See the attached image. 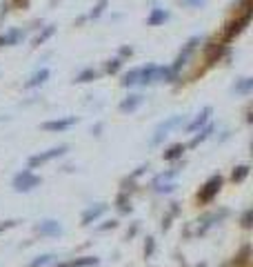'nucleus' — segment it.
<instances>
[{"label": "nucleus", "instance_id": "nucleus-26", "mask_svg": "<svg viewBox=\"0 0 253 267\" xmlns=\"http://www.w3.org/2000/svg\"><path fill=\"white\" fill-rule=\"evenodd\" d=\"M147 240H149V243L144 245V254L151 256V252H153V238H147Z\"/></svg>", "mask_w": 253, "mask_h": 267}, {"label": "nucleus", "instance_id": "nucleus-29", "mask_svg": "<svg viewBox=\"0 0 253 267\" xmlns=\"http://www.w3.org/2000/svg\"><path fill=\"white\" fill-rule=\"evenodd\" d=\"M185 3H196V5H200L202 0H185Z\"/></svg>", "mask_w": 253, "mask_h": 267}, {"label": "nucleus", "instance_id": "nucleus-17", "mask_svg": "<svg viewBox=\"0 0 253 267\" xmlns=\"http://www.w3.org/2000/svg\"><path fill=\"white\" fill-rule=\"evenodd\" d=\"M182 152H185V145H174V147H169L164 152V158L166 160H174V158H178V156H182Z\"/></svg>", "mask_w": 253, "mask_h": 267}, {"label": "nucleus", "instance_id": "nucleus-10", "mask_svg": "<svg viewBox=\"0 0 253 267\" xmlns=\"http://www.w3.org/2000/svg\"><path fill=\"white\" fill-rule=\"evenodd\" d=\"M209 116H211V107H204V109L200 111V114H198V118H196V120H193V122H191V125H189V127H187V129H189V131H193V129H198V127H200V125H204V122H207V120H209Z\"/></svg>", "mask_w": 253, "mask_h": 267}, {"label": "nucleus", "instance_id": "nucleus-12", "mask_svg": "<svg viewBox=\"0 0 253 267\" xmlns=\"http://www.w3.org/2000/svg\"><path fill=\"white\" fill-rule=\"evenodd\" d=\"M140 103H142V96H129L127 100H122V103H120V109L122 111H133Z\"/></svg>", "mask_w": 253, "mask_h": 267}, {"label": "nucleus", "instance_id": "nucleus-15", "mask_svg": "<svg viewBox=\"0 0 253 267\" xmlns=\"http://www.w3.org/2000/svg\"><path fill=\"white\" fill-rule=\"evenodd\" d=\"M166 16H169V14H166L164 9H155V12L149 16L147 23H149V25H160V23H164V20H166Z\"/></svg>", "mask_w": 253, "mask_h": 267}, {"label": "nucleus", "instance_id": "nucleus-20", "mask_svg": "<svg viewBox=\"0 0 253 267\" xmlns=\"http://www.w3.org/2000/svg\"><path fill=\"white\" fill-rule=\"evenodd\" d=\"M94 78H96L94 69H85L82 74H78V76H76V83H89V80H94Z\"/></svg>", "mask_w": 253, "mask_h": 267}, {"label": "nucleus", "instance_id": "nucleus-24", "mask_svg": "<svg viewBox=\"0 0 253 267\" xmlns=\"http://www.w3.org/2000/svg\"><path fill=\"white\" fill-rule=\"evenodd\" d=\"M105 5H107V0H100V3L94 7V12H91V18H98V16L102 14V9H105Z\"/></svg>", "mask_w": 253, "mask_h": 267}, {"label": "nucleus", "instance_id": "nucleus-23", "mask_svg": "<svg viewBox=\"0 0 253 267\" xmlns=\"http://www.w3.org/2000/svg\"><path fill=\"white\" fill-rule=\"evenodd\" d=\"M251 89V78H242V83L235 87V92H249Z\"/></svg>", "mask_w": 253, "mask_h": 267}, {"label": "nucleus", "instance_id": "nucleus-25", "mask_svg": "<svg viewBox=\"0 0 253 267\" xmlns=\"http://www.w3.org/2000/svg\"><path fill=\"white\" fill-rule=\"evenodd\" d=\"M118 69H120V60H109V62H107V72H109V74L118 72Z\"/></svg>", "mask_w": 253, "mask_h": 267}, {"label": "nucleus", "instance_id": "nucleus-21", "mask_svg": "<svg viewBox=\"0 0 253 267\" xmlns=\"http://www.w3.org/2000/svg\"><path fill=\"white\" fill-rule=\"evenodd\" d=\"M51 260H53V254H42L31 263V267H45L47 263H51Z\"/></svg>", "mask_w": 253, "mask_h": 267}, {"label": "nucleus", "instance_id": "nucleus-13", "mask_svg": "<svg viewBox=\"0 0 253 267\" xmlns=\"http://www.w3.org/2000/svg\"><path fill=\"white\" fill-rule=\"evenodd\" d=\"M246 176H249V165H240V167L233 169V174H231V180H233V183H242Z\"/></svg>", "mask_w": 253, "mask_h": 267}, {"label": "nucleus", "instance_id": "nucleus-1", "mask_svg": "<svg viewBox=\"0 0 253 267\" xmlns=\"http://www.w3.org/2000/svg\"><path fill=\"white\" fill-rule=\"evenodd\" d=\"M220 187H222V176H211V178L204 183V187L200 191H198V201L200 203H209V201H213V196L220 191Z\"/></svg>", "mask_w": 253, "mask_h": 267}, {"label": "nucleus", "instance_id": "nucleus-28", "mask_svg": "<svg viewBox=\"0 0 253 267\" xmlns=\"http://www.w3.org/2000/svg\"><path fill=\"white\" fill-rule=\"evenodd\" d=\"M16 225V221H9V223H5V225H0V232H3V229H7V227H14Z\"/></svg>", "mask_w": 253, "mask_h": 267}, {"label": "nucleus", "instance_id": "nucleus-18", "mask_svg": "<svg viewBox=\"0 0 253 267\" xmlns=\"http://www.w3.org/2000/svg\"><path fill=\"white\" fill-rule=\"evenodd\" d=\"M138 78H140V69H131L129 74H125V78H122V85H125V87H129V85L138 83Z\"/></svg>", "mask_w": 253, "mask_h": 267}, {"label": "nucleus", "instance_id": "nucleus-22", "mask_svg": "<svg viewBox=\"0 0 253 267\" xmlns=\"http://www.w3.org/2000/svg\"><path fill=\"white\" fill-rule=\"evenodd\" d=\"M211 131H213V127H211V125H209L207 129H202V131H200V136H196V138H193V141H191V147H198V145H200V143H202L204 138H207Z\"/></svg>", "mask_w": 253, "mask_h": 267}, {"label": "nucleus", "instance_id": "nucleus-6", "mask_svg": "<svg viewBox=\"0 0 253 267\" xmlns=\"http://www.w3.org/2000/svg\"><path fill=\"white\" fill-rule=\"evenodd\" d=\"M36 232H38L40 236H58V234L62 232V227H60L58 221H45V223H40V225L36 227Z\"/></svg>", "mask_w": 253, "mask_h": 267}, {"label": "nucleus", "instance_id": "nucleus-2", "mask_svg": "<svg viewBox=\"0 0 253 267\" xmlns=\"http://www.w3.org/2000/svg\"><path fill=\"white\" fill-rule=\"evenodd\" d=\"M40 185V178L38 176H34L31 172H20L18 176L14 178V189L16 191H29V189H34V187H38Z\"/></svg>", "mask_w": 253, "mask_h": 267}, {"label": "nucleus", "instance_id": "nucleus-7", "mask_svg": "<svg viewBox=\"0 0 253 267\" xmlns=\"http://www.w3.org/2000/svg\"><path fill=\"white\" fill-rule=\"evenodd\" d=\"M96 265H98V258H96V256H82V258L67 260V263H60L56 267H96Z\"/></svg>", "mask_w": 253, "mask_h": 267}, {"label": "nucleus", "instance_id": "nucleus-27", "mask_svg": "<svg viewBox=\"0 0 253 267\" xmlns=\"http://www.w3.org/2000/svg\"><path fill=\"white\" fill-rule=\"evenodd\" d=\"M242 225H244V227H251V212L244 214V218H242Z\"/></svg>", "mask_w": 253, "mask_h": 267}, {"label": "nucleus", "instance_id": "nucleus-9", "mask_svg": "<svg viewBox=\"0 0 253 267\" xmlns=\"http://www.w3.org/2000/svg\"><path fill=\"white\" fill-rule=\"evenodd\" d=\"M102 212H105V205H96V207H91V210H87L82 214V225H89V223L96 221Z\"/></svg>", "mask_w": 253, "mask_h": 267}, {"label": "nucleus", "instance_id": "nucleus-14", "mask_svg": "<svg viewBox=\"0 0 253 267\" xmlns=\"http://www.w3.org/2000/svg\"><path fill=\"white\" fill-rule=\"evenodd\" d=\"M155 76H158V67H155V65H149L147 69H142V72H140L142 83H153Z\"/></svg>", "mask_w": 253, "mask_h": 267}, {"label": "nucleus", "instance_id": "nucleus-3", "mask_svg": "<svg viewBox=\"0 0 253 267\" xmlns=\"http://www.w3.org/2000/svg\"><path fill=\"white\" fill-rule=\"evenodd\" d=\"M67 152V147L64 145H60V147H53V149H47V152H42V154H38V156H34L29 160V165L31 167H38V165H42V163H49L51 158H56V156H62V154Z\"/></svg>", "mask_w": 253, "mask_h": 267}, {"label": "nucleus", "instance_id": "nucleus-4", "mask_svg": "<svg viewBox=\"0 0 253 267\" xmlns=\"http://www.w3.org/2000/svg\"><path fill=\"white\" fill-rule=\"evenodd\" d=\"M180 122H182V116H171L169 120L162 122V125H160L158 129H155V136H153V141H151V143H153V145H158V143L162 141V138L166 136V134H169L171 129H174L176 125H180Z\"/></svg>", "mask_w": 253, "mask_h": 267}, {"label": "nucleus", "instance_id": "nucleus-16", "mask_svg": "<svg viewBox=\"0 0 253 267\" xmlns=\"http://www.w3.org/2000/svg\"><path fill=\"white\" fill-rule=\"evenodd\" d=\"M23 38V31H12L9 36H0V45H14Z\"/></svg>", "mask_w": 253, "mask_h": 267}, {"label": "nucleus", "instance_id": "nucleus-8", "mask_svg": "<svg viewBox=\"0 0 253 267\" xmlns=\"http://www.w3.org/2000/svg\"><path fill=\"white\" fill-rule=\"evenodd\" d=\"M249 18H251V12H246V14L238 20V23H231V25H229V29H227V40H231L235 34H240V31H242V27H244L246 23H249Z\"/></svg>", "mask_w": 253, "mask_h": 267}, {"label": "nucleus", "instance_id": "nucleus-19", "mask_svg": "<svg viewBox=\"0 0 253 267\" xmlns=\"http://www.w3.org/2000/svg\"><path fill=\"white\" fill-rule=\"evenodd\" d=\"M51 34H53V27H45V29H42L40 34H38V36H36V38H34V45H42V42H45L47 38H49Z\"/></svg>", "mask_w": 253, "mask_h": 267}, {"label": "nucleus", "instance_id": "nucleus-5", "mask_svg": "<svg viewBox=\"0 0 253 267\" xmlns=\"http://www.w3.org/2000/svg\"><path fill=\"white\" fill-rule=\"evenodd\" d=\"M73 122H76V116H69V118L42 122V129H47V131H62V129H67V127H71Z\"/></svg>", "mask_w": 253, "mask_h": 267}, {"label": "nucleus", "instance_id": "nucleus-11", "mask_svg": "<svg viewBox=\"0 0 253 267\" xmlns=\"http://www.w3.org/2000/svg\"><path fill=\"white\" fill-rule=\"evenodd\" d=\"M47 78H49V69H40V72H36L34 76L27 80V87H36V85H42Z\"/></svg>", "mask_w": 253, "mask_h": 267}]
</instances>
